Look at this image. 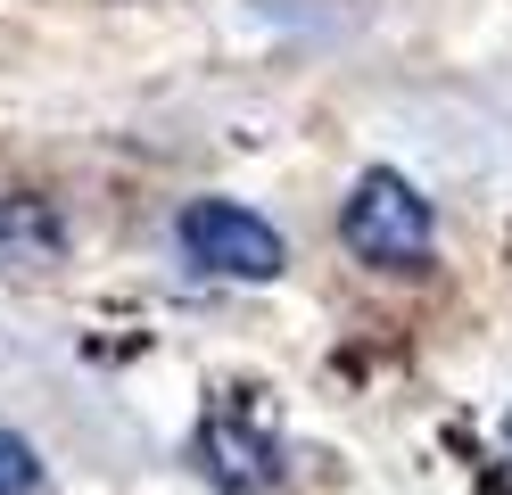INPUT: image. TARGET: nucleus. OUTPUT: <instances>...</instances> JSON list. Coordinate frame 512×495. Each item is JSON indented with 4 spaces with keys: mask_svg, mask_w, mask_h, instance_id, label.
I'll use <instances>...</instances> for the list:
<instances>
[{
    "mask_svg": "<svg viewBox=\"0 0 512 495\" xmlns=\"http://www.w3.org/2000/svg\"><path fill=\"white\" fill-rule=\"evenodd\" d=\"M339 240L356 248L372 273H422L430 248H438V223H430V198L413 190L397 165H372V174L347 190V207H339Z\"/></svg>",
    "mask_w": 512,
    "mask_h": 495,
    "instance_id": "obj_1",
    "label": "nucleus"
},
{
    "mask_svg": "<svg viewBox=\"0 0 512 495\" xmlns=\"http://www.w3.org/2000/svg\"><path fill=\"white\" fill-rule=\"evenodd\" d=\"M34 487H42V454L17 429H0V495H34Z\"/></svg>",
    "mask_w": 512,
    "mask_h": 495,
    "instance_id": "obj_5",
    "label": "nucleus"
},
{
    "mask_svg": "<svg viewBox=\"0 0 512 495\" xmlns=\"http://www.w3.org/2000/svg\"><path fill=\"white\" fill-rule=\"evenodd\" d=\"M174 240L199 273H223V281H281V264H290V240L240 198H190L174 215Z\"/></svg>",
    "mask_w": 512,
    "mask_h": 495,
    "instance_id": "obj_2",
    "label": "nucleus"
},
{
    "mask_svg": "<svg viewBox=\"0 0 512 495\" xmlns=\"http://www.w3.org/2000/svg\"><path fill=\"white\" fill-rule=\"evenodd\" d=\"M0 248H58V215L42 198H0Z\"/></svg>",
    "mask_w": 512,
    "mask_h": 495,
    "instance_id": "obj_4",
    "label": "nucleus"
},
{
    "mask_svg": "<svg viewBox=\"0 0 512 495\" xmlns=\"http://www.w3.org/2000/svg\"><path fill=\"white\" fill-rule=\"evenodd\" d=\"M190 454H199V471H207L223 495H265V487L281 479V446H273L240 405L207 413V421H199V446H190Z\"/></svg>",
    "mask_w": 512,
    "mask_h": 495,
    "instance_id": "obj_3",
    "label": "nucleus"
}]
</instances>
